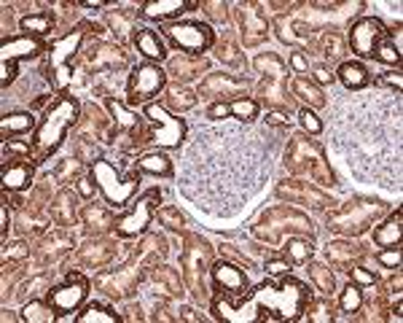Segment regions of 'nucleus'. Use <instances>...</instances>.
Here are the masks:
<instances>
[{"instance_id": "f03ea898", "label": "nucleus", "mask_w": 403, "mask_h": 323, "mask_svg": "<svg viewBox=\"0 0 403 323\" xmlns=\"http://www.w3.org/2000/svg\"><path fill=\"white\" fill-rule=\"evenodd\" d=\"M78 113H81V103L75 97H62L46 110L44 122L32 132V151L38 154V159H49L60 148L68 129L78 122Z\"/></svg>"}, {"instance_id": "1a4fd4ad", "label": "nucleus", "mask_w": 403, "mask_h": 323, "mask_svg": "<svg viewBox=\"0 0 403 323\" xmlns=\"http://www.w3.org/2000/svg\"><path fill=\"white\" fill-rule=\"evenodd\" d=\"M89 296V277L81 272H70L60 286L49 291V305L57 312H78Z\"/></svg>"}, {"instance_id": "bb28decb", "label": "nucleus", "mask_w": 403, "mask_h": 323, "mask_svg": "<svg viewBox=\"0 0 403 323\" xmlns=\"http://www.w3.org/2000/svg\"><path fill=\"white\" fill-rule=\"evenodd\" d=\"M290 89H293V94L296 97H301V100H307L312 108H320L326 106V97H323V92L314 87V84H309V81H304V78H293V84H290Z\"/></svg>"}, {"instance_id": "79ce46f5", "label": "nucleus", "mask_w": 403, "mask_h": 323, "mask_svg": "<svg viewBox=\"0 0 403 323\" xmlns=\"http://www.w3.org/2000/svg\"><path fill=\"white\" fill-rule=\"evenodd\" d=\"M16 78V62H3V89H8V84Z\"/></svg>"}, {"instance_id": "6ab92c4d", "label": "nucleus", "mask_w": 403, "mask_h": 323, "mask_svg": "<svg viewBox=\"0 0 403 323\" xmlns=\"http://www.w3.org/2000/svg\"><path fill=\"white\" fill-rule=\"evenodd\" d=\"M0 129H3V135H22V132H35L38 122L30 110H16V113H6L0 119Z\"/></svg>"}, {"instance_id": "4c0bfd02", "label": "nucleus", "mask_w": 403, "mask_h": 323, "mask_svg": "<svg viewBox=\"0 0 403 323\" xmlns=\"http://www.w3.org/2000/svg\"><path fill=\"white\" fill-rule=\"evenodd\" d=\"M229 116H231V108H229L226 100H218V103H212V106L207 108V119H212V122H218V119H229Z\"/></svg>"}, {"instance_id": "b1692460", "label": "nucleus", "mask_w": 403, "mask_h": 323, "mask_svg": "<svg viewBox=\"0 0 403 323\" xmlns=\"http://www.w3.org/2000/svg\"><path fill=\"white\" fill-rule=\"evenodd\" d=\"M51 305H49V299L46 302H41V299H32V302H27L25 305V310H22V321L27 323H51L57 321V315L51 312Z\"/></svg>"}, {"instance_id": "4be33fe9", "label": "nucleus", "mask_w": 403, "mask_h": 323, "mask_svg": "<svg viewBox=\"0 0 403 323\" xmlns=\"http://www.w3.org/2000/svg\"><path fill=\"white\" fill-rule=\"evenodd\" d=\"M19 27L25 35H35V38H44L46 32H51L54 27V16L49 11H38V14H27L19 19Z\"/></svg>"}, {"instance_id": "7ed1b4c3", "label": "nucleus", "mask_w": 403, "mask_h": 323, "mask_svg": "<svg viewBox=\"0 0 403 323\" xmlns=\"http://www.w3.org/2000/svg\"><path fill=\"white\" fill-rule=\"evenodd\" d=\"M91 181L97 184L100 194L105 197V202L116 210H124L132 197L137 194V186H140V172L134 170H121L116 165H110L108 159H94L89 165Z\"/></svg>"}, {"instance_id": "dca6fc26", "label": "nucleus", "mask_w": 403, "mask_h": 323, "mask_svg": "<svg viewBox=\"0 0 403 323\" xmlns=\"http://www.w3.org/2000/svg\"><path fill=\"white\" fill-rule=\"evenodd\" d=\"M336 78L342 81V87L347 92H360V89H369L371 87V73L366 70L363 62H342Z\"/></svg>"}, {"instance_id": "e433bc0d", "label": "nucleus", "mask_w": 403, "mask_h": 323, "mask_svg": "<svg viewBox=\"0 0 403 323\" xmlns=\"http://www.w3.org/2000/svg\"><path fill=\"white\" fill-rule=\"evenodd\" d=\"M314 312H309V321H317V323H328L333 321V315H331V305L328 302H317L312 305Z\"/></svg>"}, {"instance_id": "423d86ee", "label": "nucleus", "mask_w": 403, "mask_h": 323, "mask_svg": "<svg viewBox=\"0 0 403 323\" xmlns=\"http://www.w3.org/2000/svg\"><path fill=\"white\" fill-rule=\"evenodd\" d=\"M143 116L148 124H156V132L151 135V143H156L159 148H178L183 146V140L188 135V124L172 116L162 103H146L143 106Z\"/></svg>"}, {"instance_id": "a18cd8bd", "label": "nucleus", "mask_w": 403, "mask_h": 323, "mask_svg": "<svg viewBox=\"0 0 403 323\" xmlns=\"http://www.w3.org/2000/svg\"><path fill=\"white\" fill-rule=\"evenodd\" d=\"M6 148H8V151H19V154H32L30 143H16V140H6Z\"/></svg>"}, {"instance_id": "0eeeda50", "label": "nucleus", "mask_w": 403, "mask_h": 323, "mask_svg": "<svg viewBox=\"0 0 403 323\" xmlns=\"http://www.w3.org/2000/svg\"><path fill=\"white\" fill-rule=\"evenodd\" d=\"M167 87V70H162L156 62H140L132 68L129 76V106H146L151 97L162 92Z\"/></svg>"}, {"instance_id": "2eb2a0df", "label": "nucleus", "mask_w": 403, "mask_h": 323, "mask_svg": "<svg viewBox=\"0 0 403 323\" xmlns=\"http://www.w3.org/2000/svg\"><path fill=\"white\" fill-rule=\"evenodd\" d=\"M401 237H403V213H401V208H395V210L373 229V243L379 248H395V246H401Z\"/></svg>"}, {"instance_id": "09e8293b", "label": "nucleus", "mask_w": 403, "mask_h": 323, "mask_svg": "<svg viewBox=\"0 0 403 323\" xmlns=\"http://www.w3.org/2000/svg\"><path fill=\"white\" fill-rule=\"evenodd\" d=\"M283 124H288L283 113H267V127H283Z\"/></svg>"}, {"instance_id": "2f4dec72", "label": "nucleus", "mask_w": 403, "mask_h": 323, "mask_svg": "<svg viewBox=\"0 0 403 323\" xmlns=\"http://www.w3.org/2000/svg\"><path fill=\"white\" fill-rule=\"evenodd\" d=\"M264 270H267V275L271 280H283V277L290 275V270H293V262H288V259H269L264 264Z\"/></svg>"}, {"instance_id": "f3484780", "label": "nucleus", "mask_w": 403, "mask_h": 323, "mask_svg": "<svg viewBox=\"0 0 403 323\" xmlns=\"http://www.w3.org/2000/svg\"><path fill=\"white\" fill-rule=\"evenodd\" d=\"M32 175H35V170H32V165H27V162L3 165V170H0L3 189H8V191H25V189H30Z\"/></svg>"}, {"instance_id": "393cba45", "label": "nucleus", "mask_w": 403, "mask_h": 323, "mask_svg": "<svg viewBox=\"0 0 403 323\" xmlns=\"http://www.w3.org/2000/svg\"><path fill=\"white\" fill-rule=\"evenodd\" d=\"M229 108H231V116H234L237 122H242V124H253L255 119H258V113H261V106H258L255 100H250V97L231 100V103H229Z\"/></svg>"}, {"instance_id": "8fccbe9b", "label": "nucleus", "mask_w": 403, "mask_h": 323, "mask_svg": "<svg viewBox=\"0 0 403 323\" xmlns=\"http://www.w3.org/2000/svg\"><path fill=\"white\" fill-rule=\"evenodd\" d=\"M401 312H403V305L398 302V305H395V310H392V315H390V321H392V323H401V321H403Z\"/></svg>"}, {"instance_id": "a211bd4d", "label": "nucleus", "mask_w": 403, "mask_h": 323, "mask_svg": "<svg viewBox=\"0 0 403 323\" xmlns=\"http://www.w3.org/2000/svg\"><path fill=\"white\" fill-rule=\"evenodd\" d=\"M137 170L140 172H148V175H162V178H172L175 167H172V159L162 151H148L137 159Z\"/></svg>"}, {"instance_id": "3c124183", "label": "nucleus", "mask_w": 403, "mask_h": 323, "mask_svg": "<svg viewBox=\"0 0 403 323\" xmlns=\"http://www.w3.org/2000/svg\"><path fill=\"white\" fill-rule=\"evenodd\" d=\"M0 321L8 323V321H22V315H14L11 310H3V315H0Z\"/></svg>"}, {"instance_id": "c85d7f7f", "label": "nucleus", "mask_w": 403, "mask_h": 323, "mask_svg": "<svg viewBox=\"0 0 403 323\" xmlns=\"http://www.w3.org/2000/svg\"><path fill=\"white\" fill-rule=\"evenodd\" d=\"M339 308H342V312H350V315L363 308V289H360L358 283L350 280V286H347L342 291V296H339Z\"/></svg>"}, {"instance_id": "f704fd0d", "label": "nucleus", "mask_w": 403, "mask_h": 323, "mask_svg": "<svg viewBox=\"0 0 403 323\" xmlns=\"http://www.w3.org/2000/svg\"><path fill=\"white\" fill-rule=\"evenodd\" d=\"M347 272H350V280H352V283H358L360 289H366V286H373V283H376V275H373L371 270H366V267H350V270H347Z\"/></svg>"}, {"instance_id": "473e14b6", "label": "nucleus", "mask_w": 403, "mask_h": 323, "mask_svg": "<svg viewBox=\"0 0 403 323\" xmlns=\"http://www.w3.org/2000/svg\"><path fill=\"white\" fill-rule=\"evenodd\" d=\"M299 122H301V127L309 132V135H320V132H323V122H320V116L314 113L312 108H301Z\"/></svg>"}, {"instance_id": "20e7f679", "label": "nucleus", "mask_w": 403, "mask_h": 323, "mask_svg": "<svg viewBox=\"0 0 403 323\" xmlns=\"http://www.w3.org/2000/svg\"><path fill=\"white\" fill-rule=\"evenodd\" d=\"M162 32L172 41V46H178L186 54H205L215 44V32L207 22L199 19H178V22H167L162 25Z\"/></svg>"}, {"instance_id": "ddd939ff", "label": "nucleus", "mask_w": 403, "mask_h": 323, "mask_svg": "<svg viewBox=\"0 0 403 323\" xmlns=\"http://www.w3.org/2000/svg\"><path fill=\"white\" fill-rule=\"evenodd\" d=\"M46 49L44 38H35V35H16V38H6L0 44V60L3 62H19V60H30L38 57Z\"/></svg>"}, {"instance_id": "de8ad7c7", "label": "nucleus", "mask_w": 403, "mask_h": 323, "mask_svg": "<svg viewBox=\"0 0 403 323\" xmlns=\"http://www.w3.org/2000/svg\"><path fill=\"white\" fill-rule=\"evenodd\" d=\"M333 73H328V70H326V68H317V70H314V81H320V84H333Z\"/></svg>"}, {"instance_id": "c9c22d12", "label": "nucleus", "mask_w": 403, "mask_h": 323, "mask_svg": "<svg viewBox=\"0 0 403 323\" xmlns=\"http://www.w3.org/2000/svg\"><path fill=\"white\" fill-rule=\"evenodd\" d=\"M379 87H390V89H395V92H401L403 89V76H401V70L395 68V70H390V73H382V76H376L373 78Z\"/></svg>"}, {"instance_id": "cd10ccee", "label": "nucleus", "mask_w": 403, "mask_h": 323, "mask_svg": "<svg viewBox=\"0 0 403 323\" xmlns=\"http://www.w3.org/2000/svg\"><path fill=\"white\" fill-rule=\"evenodd\" d=\"M309 275H312L317 291H323L326 296H331V293L336 291V277H333V272H331L326 264L312 262L309 264Z\"/></svg>"}, {"instance_id": "a19ab883", "label": "nucleus", "mask_w": 403, "mask_h": 323, "mask_svg": "<svg viewBox=\"0 0 403 323\" xmlns=\"http://www.w3.org/2000/svg\"><path fill=\"white\" fill-rule=\"evenodd\" d=\"M172 103H175V106H180V108H191L194 106V97H191V92H186V89H183V92H180V89H172Z\"/></svg>"}, {"instance_id": "412c9836", "label": "nucleus", "mask_w": 403, "mask_h": 323, "mask_svg": "<svg viewBox=\"0 0 403 323\" xmlns=\"http://www.w3.org/2000/svg\"><path fill=\"white\" fill-rule=\"evenodd\" d=\"M108 108H110V113L116 116V129H129V132H143V122H146V116H134L129 108L119 103V100H108Z\"/></svg>"}, {"instance_id": "49530a36", "label": "nucleus", "mask_w": 403, "mask_h": 323, "mask_svg": "<svg viewBox=\"0 0 403 323\" xmlns=\"http://www.w3.org/2000/svg\"><path fill=\"white\" fill-rule=\"evenodd\" d=\"M0 224H3V227H0V234H3V240H6V237H8V229H11V221H8V208H6V205L0 208Z\"/></svg>"}, {"instance_id": "39448f33", "label": "nucleus", "mask_w": 403, "mask_h": 323, "mask_svg": "<svg viewBox=\"0 0 403 323\" xmlns=\"http://www.w3.org/2000/svg\"><path fill=\"white\" fill-rule=\"evenodd\" d=\"M84 35H87L84 27H78V30L68 32V35L60 38V41H54L51 49H49L46 73H49V81H51V87H54V89H65V87L70 84L73 70H70V65H68V62L78 54V49H81V44H84Z\"/></svg>"}, {"instance_id": "37998d69", "label": "nucleus", "mask_w": 403, "mask_h": 323, "mask_svg": "<svg viewBox=\"0 0 403 323\" xmlns=\"http://www.w3.org/2000/svg\"><path fill=\"white\" fill-rule=\"evenodd\" d=\"M14 256V259H25L27 256V246L25 243H14V246H6V259Z\"/></svg>"}, {"instance_id": "58836bf2", "label": "nucleus", "mask_w": 403, "mask_h": 323, "mask_svg": "<svg viewBox=\"0 0 403 323\" xmlns=\"http://www.w3.org/2000/svg\"><path fill=\"white\" fill-rule=\"evenodd\" d=\"M159 218L165 221L169 229H180V227H183V215H180L175 208H167V210H162V213H159Z\"/></svg>"}, {"instance_id": "c756f323", "label": "nucleus", "mask_w": 403, "mask_h": 323, "mask_svg": "<svg viewBox=\"0 0 403 323\" xmlns=\"http://www.w3.org/2000/svg\"><path fill=\"white\" fill-rule=\"evenodd\" d=\"M358 256L360 248L358 246H347V243H333V246H328V251H326V256H328L331 264H336V267H347L350 270V264H347V256ZM344 270V272H347Z\"/></svg>"}, {"instance_id": "72a5a7b5", "label": "nucleus", "mask_w": 403, "mask_h": 323, "mask_svg": "<svg viewBox=\"0 0 403 323\" xmlns=\"http://www.w3.org/2000/svg\"><path fill=\"white\" fill-rule=\"evenodd\" d=\"M376 262L382 264V267H388V270H401V262H403L401 246L379 251V253H376Z\"/></svg>"}, {"instance_id": "9b49d317", "label": "nucleus", "mask_w": 403, "mask_h": 323, "mask_svg": "<svg viewBox=\"0 0 403 323\" xmlns=\"http://www.w3.org/2000/svg\"><path fill=\"white\" fill-rule=\"evenodd\" d=\"M194 8H199V3H194V0H148L140 6L137 16L167 25V22H178L186 11H194Z\"/></svg>"}, {"instance_id": "f257e3e1", "label": "nucleus", "mask_w": 403, "mask_h": 323, "mask_svg": "<svg viewBox=\"0 0 403 323\" xmlns=\"http://www.w3.org/2000/svg\"><path fill=\"white\" fill-rule=\"evenodd\" d=\"M309 286L296 277H283V280H267L255 289H248L239 299L229 296H215L212 299V312L215 321L226 323H293L301 321V312L309 302Z\"/></svg>"}, {"instance_id": "6e6552de", "label": "nucleus", "mask_w": 403, "mask_h": 323, "mask_svg": "<svg viewBox=\"0 0 403 323\" xmlns=\"http://www.w3.org/2000/svg\"><path fill=\"white\" fill-rule=\"evenodd\" d=\"M162 202V194H159V189H151L146 191L143 197H137L129 210H124V213L116 218V232H119L121 237H137V234H143V232L151 227V221H153V210H156V205Z\"/></svg>"}, {"instance_id": "f8f14e48", "label": "nucleus", "mask_w": 403, "mask_h": 323, "mask_svg": "<svg viewBox=\"0 0 403 323\" xmlns=\"http://www.w3.org/2000/svg\"><path fill=\"white\" fill-rule=\"evenodd\" d=\"M212 280H215V286L218 289H224V293L229 296V299H239L242 293H248V289H250V280H248V275H245V270L242 267H237V264L231 262H215L212 264Z\"/></svg>"}, {"instance_id": "603ef678", "label": "nucleus", "mask_w": 403, "mask_h": 323, "mask_svg": "<svg viewBox=\"0 0 403 323\" xmlns=\"http://www.w3.org/2000/svg\"><path fill=\"white\" fill-rule=\"evenodd\" d=\"M84 8H105V0H84Z\"/></svg>"}, {"instance_id": "a878e982", "label": "nucleus", "mask_w": 403, "mask_h": 323, "mask_svg": "<svg viewBox=\"0 0 403 323\" xmlns=\"http://www.w3.org/2000/svg\"><path fill=\"white\" fill-rule=\"evenodd\" d=\"M285 248H288V256H290L293 264H307L314 253L312 240H304V237H288V240H285Z\"/></svg>"}, {"instance_id": "aec40b11", "label": "nucleus", "mask_w": 403, "mask_h": 323, "mask_svg": "<svg viewBox=\"0 0 403 323\" xmlns=\"http://www.w3.org/2000/svg\"><path fill=\"white\" fill-rule=\"evenodd\" d=\"M121 315L113 308L108 305H100V302H89L78 310L75 315V323H119Z\"/></svg>"}, {"instance_id": "c03bdc74", "label": "nucleus", "mask_w": 403, "mask_h": 323, "mask_svg": "<svg viewBox=\"0 0 403 323\" xmlns=\"http://www.w3.org/2000/svg\"><path fill=\"white\" fill-rule=\"evenodd\" d=\"M94 189H97V184H94L91 178H81V181H78V191H81V197H91V194H94Z\"/></svg>"}, {"instance_id": "ea45409f", "label": "nucleus", "mask_w": 403, "mask_h": 323, "mask_svg": "<svg viewBox=\"0 0 403 323\" xmlns=\"http://www.w3.org/2000/svg\"><path fill=\"white\" fill-rule=\"evenodd\" d=\"M290 68H293L296 73H307V70H309V60L304 57V51H293V54H290Z\"/></svg>"}, {"instance_id": "7c9ffc66", "label": "nucleus", "mask_w": 403, "mask_h": 323, "mask_svg": "<svg viewBox=\"0 0 403 323\" xmlns=\"http://www.w3.org/2000/svg\"><path fill=\"white\" fill-rule=\"evenodd\" d=\"M226 87L237 92V89H242V87H245V84H242V81H237V78H229V76H210L207 84H205L202 89H205V92H215V89L221 92V89H226Z\"/></svg>"}, {"instance_id": "4468645a", "label": "nucleus", "mask_w": 403, "mask_h": 323, "mask_svg": "<svg viewBox=\"0 0 403 323\" xmlns=\"http://www.w3.org/2000/svg\"><path fill=\"white\" fill-rule=\"evenodd\" d=\"M134 46L146 57V62H156V65H159V62L167 60L165 41L159 38V32L151 30V27H137V30H134Z\"/></svg>"}, {"instance_id": "5701e85b", "label": "nucleus", "mask_w": 403, "mask_h": 323, "mask_svg": "<svg viewBox=\"0 0 403 323\" xmlns=\"http://www.w3.org/2000/svg\"><path fill=\"white\" fill-rule=\"evenodd\" d=\"M371 60L382 62V65H392V68H398L401 65V46H398V41L388 35V38H382L371 51Z\"/></svg>"}, {"instance_id": "9d476101", "label": "nucleus", "mask_w": 403, "mask_h": 323, "mask_svg": "<svg viewBox=\"0 0 403 323\" xmlns=\"http://www.w3.org/2000/svg\"><path fill=\"white\" fill-rule=\"evenodd\" d=\"M388 35L390 32L382 19H376V16H360L358 22H352V27L347 32V44L352 49V54H358L360 60H371L373 46L382 38H388Z\"/></svg>"}]
</instances>
